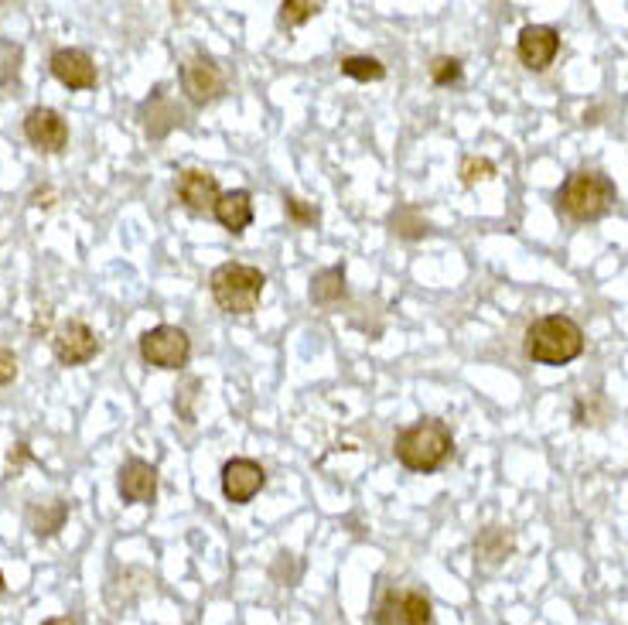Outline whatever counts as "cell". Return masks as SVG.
<instances>
[{
  "instance_id": "1",
  "label": "cell",
  "mask_w": 628,
  "mask_h": 625,
  "mask_svg": "<svg viewBox=\"0 0 628 625\" xmlns=\"http://www.w3.org/2000/svg\"><path fill=\"white\" fill-rule=\"evenodd\" d=\"M523 352L540 366H567L584 352V329L571 315H544L526 329Z\"/></svg>"
},
{
  "instance_id": "2",
  "label": "cell",
  "mask_w": 628,
  "mask_h": 625,
  "mask_svg": "<svg viewBox=\"0 0 628 625\" xmlns=\"http://www.w3.org/2000/svg\"><path fill=\"white\" fill-rule=\"evenodd\" d=\"M618 202V189L608 174L581 168L574 174H567V182L557 192V208L563 216H571L574 223H594L608 216Z\"/></svg>"
},
{
  "instance_id": "3",
  "label": "cell",
  "mask_w": 628,
  "mask_h": 625,
  "mask_svg": "<svg viewBox=\"0 0 628 625\" xmlns=\"http://www.w3.org/2000/svg\"><path fill=\"white\" fill-rule=\"evenodd\" d=\"M397 462L410 471H437L447 458L455 452V438H452V428L437 417H424V421H416L413 428L400 431L397 434Z\"/></svg>"
},
{
  "instance_id": "4",
  "label": "cell",
  "mask_w": 628,
  "mask_h": 625,
  "mask_svg": "<svg viewBox=\"0 0 628 625\" xmlns=\"http://www.w3.org/2000/svg\"><path fill=\"white\" fill-rule=\"evenodd\" d=\"M208 287H213L216 305L226 315H250L260 305L266 277L260 266H250V263H222L213 271V277H208Z\"/></svg>"
},
{
  "instance_id": "5",
  "label": "cell",
  "mask_w": 628,
  "mask_h": 625,
  "mask_svg": "<svg viewBox=\"0 0 628 625\" xmlns=\"http://www.w3.org/2000/svg\"><path fill=\"white\" fill-rule=\"evenodd\" d=\"M140 355L155 370H185L192 360V339L178 325H158L140 336Z\"/></svg>"
},
{
  "instance_id": "6",
  "label": "cell",
  "mask_w": 628,
  "mask_h": 625,
  "mask_svg": "<svg viewBox=\"0 0 628 625\" xmlns=\"http://www.w3.org/2000/svg\"><path fill=\"white\" fill-rule=\"evenodd\" d=\"M376 625H434V605L416 588H390L373 612Z\"/></svg>"
},
{
  "instance_id": "7",
  "label": "cell",
  "mask_w": 628,
  "mask_h": 625,
  "mask_svg": "<svg viewBox=\"0 0 628 625\" xmlns=\"http://www.w3.org/2000/svg\"><path fill=\"white\" fill-rule=\"evenodd\" d=\"M182 89L195 106H208L226 93V76L213 58L195 55L182 66Z\"/></svg>"
},
{
  "instance_id": "8",
  "label": "cell",
  "mask_w": 628,
  "mask_h": 625,
  "mask_svg": "<svg viewBox=\"0 0 628 625\" xmlns=\"http://www.w3.org/2000/svg\"><path fill=\"white\" fill-rule=\"evenodd\" d=\"M24 137L42 155H58L69 147V124L52 106H35L24 116Z\"/></svg>"
},
{
  "instance_id": "9",
  "label": "cell",
  "mask_w": 628,
  "mask_h": 625,
  "mask_svg": "<svg viewBox=\"0 0 628 625\" xmlns=\"http://www.w3.org/2000/svg\"><path fill=\"white\" fill-rule=\"evenodd\" d=\"M52 352L62 366H85L89 360H96L100 339L85 321H66L52 339Z\"/></svg>"
},
{
  "instance_id": "10",
  "label": "cell",
  "mask_w": 628,
  "mask_h": 625,
  "mask_svg": "<svg viewBox=\"0 0 628 625\" xmlns=\"http://www.w3.org/2000/svg\"><path fill=\"white\" fill-rule=\"evenodd\" d=\"M519 63L533 72H547L560 52V32L550 24H526L516 38Z\"/></svg>"
},
{
  "instance_id": "11",
  "label": "cell",
  "mask_w": 628,
  "mask_h": 625,
  "mask_svg": "<svg viewBox=\"0 0 628 625\" xmlns=\"http://www.w3.org/2000/svg\"><path fill=\"white\" fill-rule=\"evenodd\" d=\"M263 486H266V471H263L260 462H253V458H232V462H226V468H222V492H226L229 502L247 505L250 499L260 496Z\"/></svg>"
},
{
  "instance_id": "12",
  "label": "cell",
  "mask_w": 628,
  "mask_h": 625,
  "mask_svg": "<svg viewBox=\"0 0 628 625\" xmlns=\"http://www.w3.org/2000/svg\"><path fill=\"white\" fill-rule=\"evenodd\" d=\"M52 76L66 89H93L96 86V63L82 48H58L52 55Z\"/></svg>"
},
{
  "instance_id": "13",
  "label": "cell",
  "mask_w": 628,
  "mask_h": 625,
  "mask_svg": "<svg viewBox=\"0 0 628 625\" xmlns=\"http://www.w3.org/2000/svg\"><path fill=\"white\" fill-rule=\"evenodd\" d=\"M174 192L178 198L185 202V208H192V213H205V208H216L219 202V182L213 171H202V168H189L178 174L174 182Z\"/></svg>"
},
{
  "instance_id": "14",
  "label": "cell",
  "mask_w": 628,
  "mask_h": 625,
  "mask_svg": "<svg viewBox=\"0 0 628 625\" xmlns=\"http://www.w3.org/2000/svg\"><path fill=\"white\" fill-rule=\"evenodd\" d=\"M119 499L124 502H155L158 496V468L144 458H130L124 468H119L116 479Z\"/></svg>"
},
{
  "instance_id": "15",
  "label": "cell",
  "mask_w": 628,
  "mask_h": 625,
  "mask_svg": "<svg viewBox=\"0 0 628 625\" xmlns=\"http://www.w3.org/2000/svg\"><path fill=\"white\" fill-rule=\"evenodd\" d=\"M213 213H216V219H219L222 229H229V232L239 236V232H243V229L253 223V195H250L247 189L222 192Z\"/></svg>"
},
{
  "instance_id": "16",
  "label": "cell",
  "mask_w": 628,
  "mask_h": 625,
  "mask_svg": "<svg viewBox=\"0 0 628 625\" xmlns=\"http://www.w3.org/2000/svg\"><path fill=\"white\" fill-rule=\"evenodd\" d=\"M513 547H516V537H513L510 526H489L475 537V557L482 564H489V568H495V564H502L505 557H510Z\"/></svg>"
},
{
  "instance_id": "17",
  "label": "cell",
  "mask_w": 628,
  "mask_h": 625,
  "mask_svg": "<svg viewBox=\"0 0 628 625\" xmlns=\"http://www.w3.org/2000/svg\"><path fill=\"white\" fill-rule=\"evenodd\" d=\"M66 520H69V502L66 499L32 502V510H27V523H32L35 537H42V541L55 537V533L66 526Z\"/></svg>"
},
{
  "instance_id": "18",
  "label": "cell",
  "mask_w": 628,
  "mask_h": 625,
  "mask_svg": "<svg viewBox=\"0 0 628 625\" xmlns=\"http://www.w3.org/2000/svg\"><path fill=\"white\" fill-rule=\"evenodd\" d=\"M182 124V110H178L161 89L155 93L151 103H144V127H147V137H164L171 127Z\"/></svg>"
},
{
  "instance_id": "19",
  "label": "cell",
  "mask_w": 628,
  "mask_h": 625,
  "mask_svg": "<svg viewBox=\"0 0 628 625\" xmlns=\"http://www.w3.org/2000/svg\"><path fill=\"white\" fill-rule=\"evenodd\" d=\"M308 294H311V305H318V308L339 305L345 297V271H342V266H328V271L315 274Z\"/></svg>"
},
{
  "instance_id": "20",
  "label": "cell",
  "mask_w": 628,
  "mask_h": 625,
  "mask_svg": "<svg viewBox=\"0 0 628 625\" xmlns=\"http://www.w3.org/2000/svg\"><path fill=\"white\" fill-rule=\"evenodd\" d=\"M342 76L349 79H358V82H379L386 76V66L379 63V58H369V55H349L339 63Z\"/></svg>"
},
{
  "instance_id": "21",
  "label": "cell",
  "mask_w": 628,
  "mask_h": 625,
  "mask_svg": "<svg viewBox=\"0 0 628 625\" xmlns=\"http://www.w3.org/2000/svg\"><path fill=\"white\" fill-rule=\"evenodd\" d=\"M390 226H393L397 236H403V240H421V236L431 232L427 219L416 213V208H400V213L390 216Z\"/></svg>"
},
{
  "instance_id": "22",
  "label": "cell",
  "mask_w": 628,
  "mask_h": 625,
  "mask_svg": "<svg viewBox=\"0 0 628 625\" xmlns=\"http://www.w3.org/2000/svg\"><path fill=\"white\" fill-rule=\"evenodd\" d=\"M21 45L14 42H0V89H11L21 82Z\"/></svg>"
},
{
  "instance_id": "23",
  "label": "cell",
  "mask_w": 628,
  "mask_h": 625,
  "mask_svg": "<svg viewBox=\"0 0 628 625\" xmlns=\"http://www.w3.org/2000/svg\"><path fill=\"white\" fill-rule=\"evenodd\" d=\"M318 14H321V4H315V0H284L281 4V24L284 27H297V24L318 18Z\"/></svg>"
},
{
  "instance_id": "24",
  "label": "cell",
  "mask_w": 628,
  "mask_h": 625,
  "mask_svg": "<svg viewBox=\"0 0 628 625\" xmlns=\"http://www.w3.org/2000/svg\"><path fill=\"white\" fill-rule=\"evenodd\" d=\"M489 178H495V164H492L489 158L468 155V158L461 161V182H465L468 189L478 185V182H489Z\"/></svg>"
},
{
  "instance_id": "25",
  "label": "cell",
  "mask_w": 628,
  "mask_h": 625,
  "mask_svg": "<svg viewBox=\"0 0 628 625\" xmlns=\"http://www.w3.org/2000/svg\"><path fill=\"white\" fill-rule=\"evenodd\" d=\"M431 79L437 86H452L461 79V58H452V55H441L431 63Z\"/></svg>"
},
{
  "instance_id": "26",
  "label": "cell",
  "mask_w": 628,
  "mask_h": 625,
  "mask_svg": "<svg viewBox=\"0 0 628 625\" xmlns=\"http://www.w3.org/2000/svg\"><path fill=\"white\" fill-rule=\"evenodd\" d=\"M284 208H287V216L294 226H315L318 223V208L301 202V198H294V195H284Z\"/></svg>"
},
{
  "instance_id": "27",
  "label": "cell",
  "mask_w": 628,
  "mask_h": 625,
  "mask_svg": "<svg viewBox=\"0 0 628 625\" xmlns=\"http://www.w3.org/2000/svg\"><path fill=\"white\" fill-rule=\"evenodd\" d=\"M14 376H18V355L11 349H0V386L14 383Z\"/></svg>"
},
{
  "instance_id": "28",
  "label": "cell",
  "mask_w": 628,
  "mask_h": 625,
  "mask_svg": "<svg viewBox=\"0 0 628 625\" xmlns=\"http://www.w3.org/2000/svg\"><path fill=\"white\" fill-rule=\"evenodd\" d=\"M42 625H76V622L69 615H55V618H45Z\"/></svg>"
},
{
  "instance_id": "29",
  "label": "cell",
  "mask_w": 628,
  "mask_h": 625,
  "mask_svg": "<svg viewBox=\"0 0 628 625\" xmlns=\"http://www.w3.org/2000/svg\"><path fill=\"white\" fill-rule=\"evenodd\" d=\"M4 588H8V584H4V575H0V594H4Z\"/></svg>"
}]
</instances>
